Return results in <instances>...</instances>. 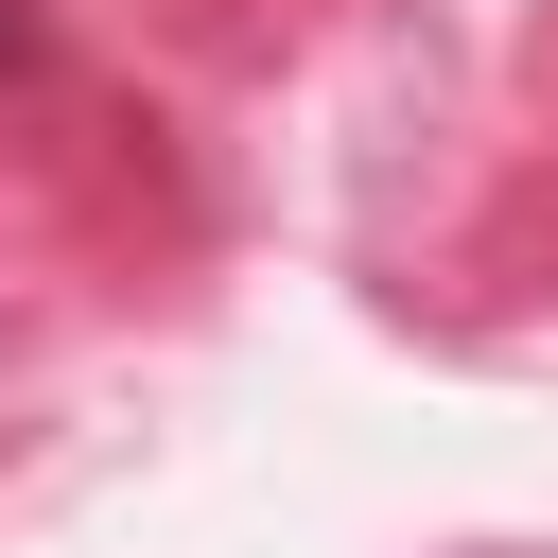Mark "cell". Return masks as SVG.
<instances>
[{
	"instance_id": "1",
	"label": "cell",
	"mask_w": 558,
	"mask_h": 558,
	"mask_svg": "<svg viewBox=\"0 0 558 558\" xmlns=\"http://www.w3.org/2000/svg\"><path fill=\"white\" fill-rule=\"evenodd\" d=\"M17 52H35V17H17V0H0V70H17Z\"/></svg>"
}]
</instances>
